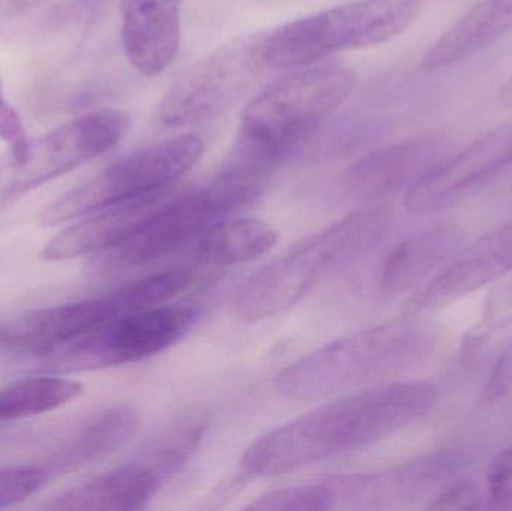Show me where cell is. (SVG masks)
Listing matches in <instances>:
<instances>
[{"label":"cell","mask_w":512,"mask_h":511,"mask_svg":"<svg viewBox=\"0 0 512 511\" xmlns=\"http://www.w3.org/2000/svg\"><path fill=\"white\" fill-rule=\"evenodd\" d=\"M170 477L147 458L99 474L45 504L48 510L134 511L149 507Z\"/></svg>","instance_id":"cell-16"},{"label":"cell","mask_w":512,"mask_h":511,"mask_svg":"<svg viewBox=\"0 0 512 511\" xmlns=\"http://www.w3.org/2000/svg\"><path fill=\"white\" fill-rule=\"evenodd\" d=\"M0 140L8 144V149L18 150L30 140L24 128L23 120L15 108L6 101L0 81Z\"/></svg>","instance_id":"cell-26"},{"label":"cell","mask_w":512,"mask_h":511,"mask_svg":"<svg viewBox=\"0 0 512 511\" xmlns=\"http://www.w3.org/2000/svg\"><path fill=\"white\" fill-rule=\"evenodd\" d=\"M129 131L128 114L113 108L90 111L48 134L0 155V210L33 189L113 149Z\"/></svg>","instance_id":"cell-9"},{"label":"cell","mask_w":512,"mask_h":511,"mask_svg":"<svg viewBox=\"0 0 512 511\" xmlns=\"http://www.w3.org/2000/svg\"><path fill=\"white\" fill-rule=\"evenodd\" d=\"M512 389V345L499 357L498 363L489 375L486 387L483 390V401H498Z\"/></svg>","instance_id":"cell-27"},{"label":"cell","mask_w":512,"mask_h":511,"mask_svg":"<svg viewBox=\"0 0 512 511\" xmlns=\"http://www.w3.org/2000/svg\"><path fill=\"white\" fill-rule=\"evenodd\" d=\"M176 290L170 273H155L101 297L27 312L0 327V350L38 359L110 318L167 303Z\"/></svg>","instance_id":"cell-10"},{"label":"cell","mask_w":512,"mask_h":511,"mask_svg":"<svg viewBox=\"0 0 512 511\" xmlns=\"http://www.w3.org/2000/svg\"><path fill=\"white\" fill-rule=\"evenodd\" d=\"M195 305H158L117 315L36 359L38 374H78L141 362L182 341L197 324Z\"/></svg>","instance_id":"cell-7"},{"label":"cell","mask_w":512,"mask_h":511,"mask_svg":"<svg viewBox=\"0 0 512 511\" xmlns=\"http://www.w3.org/2000/svg\"><path fill=\"white\" fill-rule=\"evenodd\" d=\"M262 35L243 36L183 72L159 105V120L168 128L210 122L230 111L259 75L268 71L261 54Z\"/></svg>","instance_id":"cell-11"},{"label":"cell","mask_w":512,"mask_h":511,"mask_svg":"<svg viewBox=\"0 0 512 511\" xmlns=\"http://www.w3.org/2000/svg\"><path fill=\"white\" fill-rule=\"evenodd\" d=\"M165 197L138 198L81 216L44 246L42 258L65 261L105 251L125 239Z\"/></svg>","instance_id":"cell-17"},{"label":"cell","mask_w":512,"mask_h":511,"mask_svg":"<svg viewBox=\"0 0 512 511\" xmlns=\"http://www.w3.org/2000/svg\"><path fill=\"white\" fill-rule=\"evenodd\" d=\"M512 272V222L457 251L453 260L415 297V311L457 302Z\"/></svg>","instance_id":"cell-14"},{"label":"cell","mask_w":512,"mask_h":511,"mask_svg":"<svg viewBox=\"0 0 512 511\" xmlns=\"http://www.w3.org/2000/svg\"><path fill=\"white\" fill-rule=\"evenodd\" d=\"M203 152L204 143L195 135H177L135 150L48 204L39 221L59 225L125 201L165 197Z\"/></svg>","instance_id":"cell-8"},{"label":"cell","mask_w":512,"mask_h":511,"mask_svg":"<svg viewBox=\"0 0 512 511\" xmlns=\"http://www.w3.org/2000/svg\"><path fill=\"white\" fill-rule=\"evenodd\" d=\"M511 32L512 0H480L427 50L421 65L427 71L459 65Z\"/></svg>","instance_id":"cell-20"},{"label":"cell","mask_w":512,"mask_h":511,"mask_svg":"<svg viewBox=\"0 0 512 511\" xmlns=\"http://www.w3.org/2000/svg\"><path fill=\"white\" fill-rule=\"evenodd\" d=\"M83 390V384L78 381L56 374L12 381L0 389V423L50 413L71 404Z\"/></svg>","instance_id":"cell-22"},{"label":"cell","mask_w":512,"mask_h":511,"mask_svg":"<svg viewBox=\"0 0 512 511\" xmlns=\"http://www.w3.org/2000/svg\"><path fill=\"white\" fill-rule=\"evenodd\" d=\"M51 477L45 465L0 468V509L29 500L48 485Z\"/></svg>","instance_id":"cell-24"},{"label":"cell","mask_w":512,"mask_h":511,"mask_svg":"<svg viewBox=\"0 0 512 511\" xmlns=\"http://www.w3.org/2000/svg\"><path fill=\"white\" fill-rule=\"evenodd\" d=\"M463 465L459 455L441 452L378 473L333 477L325 480L330 510L390 509L429 491Z\"/></svg>","instance_id":"cell-12"},{"label":"cell","mask_w":512,"mask_h":511,"mask_svg":"<svg viewBox=\"0 0 512 511\" xmlns=\"http://www.w3.org/2000/svg\"><path fill=\"white\" fill-rule=\"evenodd\" d=\"M355 81L346 66L310 65L265 87L246 107L225 167L270 180L346 101Z\"/></svg>","instance_id":"cell-2"},{"label":"cell","mask_w":512,"mask_h":511,"mask_svg":"<svg viewBox=\"0 0 512 511\" xmlns=\"http://www.w3.org/2000/svg\"><path fill=\"white\" fill-rule=\"evenodd\" d=\"M489 491L493 501L512 507V447L499 453L490 465Z\"/></svg>","instance_id":"cell-25"},{"label":"cell","mask_w":512,"mask_h":511,"mask_svg":"<svg viewBox=\"0 0 512 511\" xmlns=\"http://www.w3.org/2000/svg\"><path fill=\"white\" fill-rule=\"evenodd\" d=\"M438 399L427 381L348 392L261 435L243 452L237 482L283 476L375 446L426 417Z\"/></svg>","instance_id":"cell-1"},{"label":"cell","mask_w":512,"mask_h":511,"mask_svg":"<svg viewBox=\"0 0 512 511\" xmlns=\"http://www.w3.org/2000/svg\"><path fill=\"white\" fill-rule=\"evenodd\" d=\"M423 350V333L409 321H391L342 336L286 366L274 389L291 401H319L399 372Z\"/></svg>","instance_id":"cell-5"},{"label":"cell","mask_w":512,"mask_h":511,"mask_svg":"<svg viewBox=\"0 0 512 511\" xmlns=\"http://www.w3.org/2000/svg\"><path fill=\"white\" fill-rule=\"evenodd\" d=\"M140 426L141 414L137 408L129 405L108 408L81 423L44 465L51 476L80 470L119 452L134 440Z\"/></svg>","instance_id":"cell-19"},{"label":"cell","mask_w":512,"mask_h":511,"mask_svg":"<svg viewBox=\"0 0 512 511\" xmlns=\"http://www.w3.org/2000/svg\"><path fill=\"white\" fill-rule=\"evenodd\" d=\"M423 0H354L289 21L262 35L268 71H294L337 51L375 47L405 32Z\"/></svg>","instance_id":"cell-6"},{"label":"cell","mask_w":512,"mask_h":511,"mask_svg":"<svg viewBox=\"0 0 512 511\" xmlns=\"http://www.w3.org/2000/svg\"><path fill=\"white\" fill-rule=\"evenodd\" d=\"M390 224L387 209L370 207L301 240L243 282L234 300L237 317L261 321L288 311L369 254L384 240Z\"/></svg>","instance_id":"cell-3"},{"label":"cell","mask_w":512,"mask_h":511,"mask_svg":"<svg viewBox=\"0 0 512 511\" xmlns=\"http://www.w3.org/2000/svg\"><path fill=\"white\" fill-rule=\"evenodd\" d=\"M465 240L459 225H436L418 231L397 243L381 266L379 287L385 296H400L418 287L448 258L453 257Z\"/></svg>","instance_id":"cell-18"},{"label":"cell","mask_w":512,"mask_h":511,"mask_svg":"<svg viewBox=\"0 0 512 511\" xmlns=\"http://www.w3.org/2000/svg\"><path fill=\"white\" fill-rule=\"evenodd\" d=\"M277 242L271 225L255 218H228L216 222L198 239V260L213 266L249 263L267 254Z\"/></svg>","instance_id":"cell-21"},{"label":"cell","mask_w":512,"mask_h":511,"mask_svg":"<svg viewBox=\"0 0 512 511\" xmlns=\"http://www.w3.org/2000/svg\"><path fill=\"white\" fill-rule=\"evenodd\" d=\"M246 509L261 511H324L330 510L327 483H303L274 489L256 498Z\"/></svg>","instance_id":"cell-23"},{"label":"cell","mask_w":512,"mask_h":511,"mask_svg":"<svg viewBox=\"0 0 512 511\" xmlns=\"http://www.w3.org/2000/svg\"><path fill=\"white\" fill-rule=\"evenodd\" d=\"M185 0H120L122 45L141 74H162L179 53Z\"/></svg>","instance_id":"cell-15"},{"label":"cell","mask_w":512,"mask_h":511,"mask_svg":"<svg viewBox=\"0 0 512 511\" xmlns=\"http://www.w3.org/2000/svg\"><path fill=\"white\" fill-rule=\"evenodd\" d=\"M442 135H421L363 156L346 173V189L360 200H378L408 191L450 156Z\"/></svg>","instance_id":"cell-13"},{"label":"cell","mask_w":512,"mask_h":511,"mask_svg":"<svg viewBox=\"0 0 512 511\" xmlns=\"http://www.w3.org/2000/svg\"><path fill=\"white\" fill-rule=\"evenodd\" d=\"M505 126H507L508 156H510V162L512 167V122L505 123Z\"/></svg>","instance_id":"cell-29"},{"label":"cell","mask_w":512,"mask_h":511,"mask_svg":"<svg viewBox=\"0 0 512 511\" xmlns=\"http://www.w3.org/2000/svg\"><path fill=\"white\" fill-rule=\"evenodd\" d=\"M498 98L504 107L512 108V77L501 87Z\"/></svg>","instance_id":"cell-28"},{"label":"cell","mask_w":512,"mask_h":511,"mask_svg":"<svg viewBox=\"0 0 512 511\" xmlns=\"http://www.w3.org/2000/svg\"><path fill=\"white\" fill-rule=\"evenodd\" d=\"M267 186L221 170L209 185L153 207L125 239L92 255L90 272L114 275L165 260L197 243L216 222L254 204Z\"/></svg>","instance_id":"cell-4"}]
</instances>
